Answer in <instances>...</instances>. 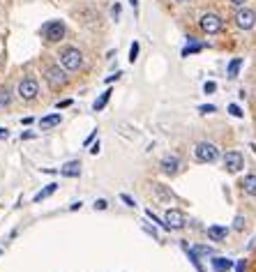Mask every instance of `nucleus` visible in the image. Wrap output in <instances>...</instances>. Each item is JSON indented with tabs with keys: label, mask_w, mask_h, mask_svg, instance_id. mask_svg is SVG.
Instances as JSON below:
<instances>
[{
	"label": "nucleus",
	"mask_w": 256,
	"mask_h": 272,
	"mask_svg": "<svg viewBox=\"0 0 256 272\" xmlns=\"http://www.w3.org/2000/svg\"><path fill=\"white\" fill-rule=\"evenodd\" d=\"M39 35H42V39H44L46 44H60L62 39H65V35H67V26L60 18H51V21L42 23Z\"/></svg>",
	"instance_id": "obj_1"
},
{
	"label": "nucleus",
	"mask_w": 256,
	"mask_h": 272,
	"mask_svg": "<svg viewBox=\"0 0 256 272\" xmlns=\"http://www.w3.org/2000/svg\"><path fill=\"white\" fill-rule=\"evenodd\" d=\"M58 65L67 72H79L83 67V51L79 46H62L58 51Z\"/></svg>",
	"instance_id": "obj_2"
},
{
	"label": "nucleus",
	"mask_w": 256,
	"mask_h": 272,
	"mask_svg": "<svg viewBox=\"0 0 256 272\" xmlns=\"http://www.w3.org/2000/svg\"><path fill=\"white\" fill-rule=\"evenodd\" d=\"M17 95L21 102H33L39 97V81L35 76H23L17 86Z\"/></svg>",
	"instance_id": "obj_3"
},
{
	"label": "nucleus",
	"mask_w": 256,
	"mask_h": 272,
	"mask_svg": "<svg viewBox=\"0 0 256 272\" xmlns=\"http://www.w3.org/2000/svg\"><path fill=\"white\" fill-rule=\"evenodd\" d=\"M199 28H201L203 35H219L224 30V18L219 14H215V12H205L199 18Z\"/></svg>",
	"instance_id": "obj_4"
},
{
	"label": "nucleus",
	"mask_w": 256,
	"mask_h": 272,
	"mask_svg": "<svg viewBox=\"0 0 256 272\" xmlns=\"http://www.w3.org/2000/svg\"><path fill=\"white\" fill-rule=\"evenodd\" d=\"M194 157L199 164H215V162L219 159V150H217V145L210 143V141H201V143H196Z\"/></svg>",
	"instance_id": "obj_5"
},
{
	"label": "nucleus",
	"mask_w": 256,
	"mask_h": 272,
	"mask_svg": "<svg viewBox=\"0 0 256 272\" xmlns=\"http://www.w3.org/2000/svg\"><path fill=\"white\" fill-rule=\"evenodd\" d=\"M44 79L53 90H60V88L67 86V70L60 67L58 62H55V65H49V67L44 70Z\"/></svg>",
	"instance_id": "obj_6"
},
{
	"label": "nucleus",
	"mask_w": 256,
	"mask_h": 272,
	"mask_svg": "<svg viewBox=\"0 0 256 272\" xmlns=\"http://www.w3.org/2000/svg\"><path fill=\"white\" fill-rule=\"evenodd\" d=\"M233 23L238 30H252L256 26V12L252 7H238L233 12Z\"/></svg>",
	"instance_id": "obj_7"
},
{
	"label": "nucleus",
	"mask_w": 256,
	"mask_h": 272,
	"mask_svg": "<svg viewBox=\"0 0 256 272\" xmlns=\"http://www.w3.org/2000/svg\"><path fill=\"white\" fill-rule=\"evenodd\" d=\"M221 164H224V168H226L229 173H240L242 166H245V157H242V152H238V150H229V152L221 157Z\"/></svg>",
	"instance_id": "obj_8"
},
{
	"label": "nucleus",
	"mask_w": 256,
	"mask_h": 272,
	"mask_svg": "<svg viewBox=\"0 0 256 272\" xmlns=\"http://www.w3.org/2000/svg\"><path fill=\"white\" fill-rule=\"evenodd\" d=\"M180 166H183V162H180V157H176V155H168V157H164L162 162H159L162 173H164V176H171V178L178 176Z\"/></svg>",
	"instance_id": "obj_9"
},
{
	"label": "nucleus",
	"mask_w": 256,
	"mask_h": 272,
	"mask_svg": "<svg viewBox=\"0 0 256 272\" xmlns=\"http://www.w3.org/2000/svg\"><path fill=\"white\" fill-rule=\"evenodd\" d=\"M164 221H166L168 228H173V231H178V228H185V224H187L185 215H183L180 210H176V208L166 210V215H164Z\"/></svg>",
	"instance_id": "obj_10"
},
{
	"label": "nucleus",
	"mask_w": 256,
	"mask_h": 272,
	"mask_svg": "<svg viewBox=\"0 0 256 272\" xmlns=\"http://www.w3.org/2000/svg\"><path fill=\"white\" fill-rule=\"evenodd\" d=\"M210 265H212V270L215 272H229L231 268H236V263L231 261V258H226V256H212L210 258Z\"/></svg>",
	"instance_id": "obj_11"
},
{
	"label": "nucleus",
	"mask_w": 256,
	"mask_h": 272,
	"mask_svg": "<svg viewBox=\"0 0 256 272\" xmlns=\"http://www.w3.org/2000/svg\"><path fill=\"white\" fill-rule=\"evenodd\" d=\"M60 176L62 178H79L81 176V162L79 159H72V162H67V164H62Z\"/></svg>",
	"instance_id": "obj_12"
},
{
	"label": "nucleus",
	"mask_w": 256,
	"mask_h": 272,
	"mask_svg": "<svg viewBox=\"0 0 256 272\" xmlns=\"http://www.w3.org/2000/svg\"><path fill=\"white\" fill-rule=\"evenodd\" d=\"M208 237L210 240H215V242H224L226 240V236H229V228L226 226H219V224H212V226H208Z\"/></svg>",
	"instance_id": "obj_13"
},
{
	"label": "nucleus",
	"mask_w": 256,
	"mask_h": 272,
	"mask_svg": "<svg viewBox=\"0 0 256 272\" xmlns=\"http://www.w3.org/2000/svg\"><path fill=\"white\" fill-rule=\"evenodd\" d=\"M242 65H245V58H233V60L226 65V79L229 81H236L238 79V74H240V70H242Z\"/></svg>",
	"instance_id": "obj_14"
},
{
	"label": "nucleus",
	"mask_w": 256,
	"mask_h": 272,
	"mask_svg": "<svg viewBox=\"0 0 256 272\" xmlns=\"http://www.w3.org/2000/svg\"><path fill=\"white\" fill-rule=\"evenodd\" d=\"M240 189L247 194V196H256V173H247V176L240 180Z\"/></svg>",
	"instance_id": "obj_15"
},
{
	"label": "nucleus",
	"mask_w": 256,
	"mask_h": 272,
	"mask_svg": "<svg viewBox=\"0 0 256 272\" xmlns=\"http://www.w3.org/2000/svg\"><path fill=\"white\" fill-rule=\"evenodd\" d=\"M62 123V115L60 113H49L44 118H39V129H53Z\"/></svg>",
	"instance_id": "obj_16"
},
{
	"label": "nucleus",
	"mask_w": 256,
	"mask_h": 272,
	"mask_svg": "<svg viewBox=\"0 0 256 272\" xmlns=\"http://www.w3.org/2000/svg\"><path fill=\"white\" fill-rule=\"evenodd\" d=\"M203 49H205L203 42H194V39L189 37V44L183 49V53H180V55H183V58H189V55H194V53H199V51H203Z\"/></svg>",
	"instance_id": "obj_17"
},
{
	"label": "nucleus",
	"mask_w": 256,
	"mask_h": 272,
	"mask_svg": "<svg viewBox=\"0 0 256 272\" xmlns=\"http://www.w3.org/2000/svg\"><path fill=\"white\" fill-rule=\"evenodd\" d=\"M111 92H113V90L106 88L104 92H102V95L95 99V104H92V111H104V106L109 104V99H111Z\"/></svg>",
	"instance_id": "obj_18"
},
{
	"label": "nucleus",
	"mask_w": 256,
	"mask_h": 272,
	"mask_svg": "<svg viewBox=\"0 0 256 272\" xmlns=\"http://www.w3.org/2000/svg\"><path fill=\"white\" fill-rule=\"evenodd\" d=\"M55 189H58V184H55V182L46 184V187H44V189H42V192H37V194H35V199H33V201H35V203H42V201H44V199H49V196H53V194H55Z\"/></svg>",
	"instance_id": "obj_19"
},
{
	"label": "nucleus",
	"mask_w": 256,
	"mask_h": 272,
	"mask_svg": "<svg viewBox=\"0 0 256 272\" xmlns=\"http://www.w3.org/2000/svg\"><path fill=\"white\" fill-rule=\"evenodd\" d=\"M12 99H14V92L7 86H2L0 88V109H9L12 106Z\"/></svg>",
	"instance_id": "obj_20"
},
{
	"label": "nucleus",
	"mask_w": 256,
	"mask_h": 272,
	"mask_svg": "<svg viewBox=\"0 0 256 272\" xmlns=\"http://www.w3.org/2000/svg\"><path fill=\"white\" fill-rule=\"evenodd\" d=\"M183 249H185V254H187V258L192 261V265L196 268V272H203V268H201V263H199V254H196L194 249H189L187 245H183Z\"/></svg>",
	"instance_id": "obj_21"
},
{
	"label": "nucleus",
	"mask_w": 256,
	"mask_h": 272,
	"mask_svg": "<svg viewBox=\"0 0 256 272\" xmlns=\"http://www.w3.org/2000/svg\"><path fill=\"white\" fill-rule=\"evenodd\" d=\"M192 249H194L199 256H203V258H208V256H217V252L208 245H196V247H192Z\"/></svg>",
	"instance_id": "obj_22"
},
{
	"label": "nucleus",
	"mask_w": 256,
	"mask_h": 272,
	"mask_svg": "<svg viewBox=\"0 0 256 272\" xmlns=\"http://www.w3.org/2000/svg\"><path fill=\"white\" fill-rule=\"evenodd\" d=\"M139 51H141V44L134 39L132 46H129V62H136V58H139Z\"/></svg>",
	"instance_id": "obj_23"
},
{
	"label": "nucleus",
	"mask_w": 256,
	"mask_h": 272,
	"mask_svg": "<svg viewBox=\"0 0 256 272\" xmlns=\"http://www.w3.org/2000/svg\"><path fill=\"white\" fill-rule=\"evenodd\" d=\"M226 111H229L233 118H245V111H242L238 104H229V109H226Z\"/></svg>",
	"instance_id": "obj_24"
},
{
	"label": "nucleus",
	"mask_w": 256,
	"mask_h": 272,
	"mask_svg": "<svg viewBox=\"0 0 256 272\" xmlns=\"http://www.w3.org/2000/svg\"><path fill=\"white\" fill-rule=\"evenodd\" d=\"M215 90H217V83H215V81H205V83H203V92H205V95H215Z\"/></svg>",
	"instance_id": "obj_25"
},
{
	"label": "nucleus",
	"mask_w": 256,
	"mask_h": 272,
	"mask_svg": "<svg viewBox=\"0 0 256 272\" xmlns=\"http://www.w3.org/2000/svg\"><path fill=\"white\" fill-rule=\"evenodd\" d=\"M215 111H217V106H215V104H201V106H199V113H215Z\"/></svg>",
	"instance_id": "obj_26"
},
{
	"label": "nucleus",
	"mask_w": 256,
	"mask_h": 272,
	"mask_svg": "<svg viewBox=\"0 0 256 272\" xmlns=\"http://www.w3.org/2000/svg\"><path fill=\"white\" fill-rule=\"evenodd\" d=\"M233 228H236V231H245V217H242V215H238V217L233 219Z\"/></svg>",
	"instance_id": "obj_27"
},
{
	"label": "nucleus",
	"mask_w": 256,
	"mask_h": 272,
	"mask_svg": "<svg viewBox=\"0 0 256 272\" xmlns=\"http://www.w3.org/2000/svg\"><path fill=\"white\" fill-rule=\"evenodd\" d=\"M120 12H123V7H120V2H115L113 7H111V17H113L115 21H118V18H120Z\"/></svg>",
	"instance_id": "obj_28"
},
{
	"label": "nucleus",
	"mask_w": 256,
	"mask_h": 272,
	"mask_svg": "<svg viewBox=\"0 0 256 272\" xmlns=\"http://www.w3.org/2000/svg\"><path fill=\"white\" fill-rule=\"evenodd\" d=\"M120 199H123V203H125V205H129V208H134V205H136V201H134L129 194H120Z\"/></svg>",
	"instance_id": "obj_29"
},
{
	"label": "nucleus",
	"mask_w": 256,
	"mask_h": 272,
	"mask_svg": "<svg viewBox=\"0 0 256 272\" xmlns=\"http://www.w3.org/2000/svg\"><path fill=\"white\" fill-rule=\"evenodd\" d=\"M236 272H247V261L245 258H240L238 263H236Z\"/></svg>",
	"instance_id": "obj_30"
},
{
	"label": "nucleus",
	"mask_w": 256,
	"mask_h": 272,
	"mask_svg": "<svg viewBox=\"0 0 256 272\" xmlns=\"http://www.w3.org/2000/svg\"><path fill=\"white\" fill-rule=\"evenodd\" d=\"M120 76H123V72H115V74H111V76L106 79V86H111V83H115V81H120Z\"/></svg>",
	"instance_id": "obj_31"
},
{
	"label": "nucleus",
	"mask_w": 256,
	"mask_h": 272,
	"mask_svg": "<svg viewBox=\"0 0 256 272\" xmlns=\"http://www.w3.org/2000/svg\"><path fill=\"white\" fill-rule=\"evenodd\" d=\"M72 104H74V99H62V102H58L55 106H58V111H60V109H70Z\"/></svg>",
	"instance_id": "obj_32"
},
{
	"label": "nucleus",
	"mask_w": 256,
	"mask_h": 272,
	"mask_svg": "<svg viewBox=\"0 0 256 272\" xmlns=\"http://www.w3.org/2000/svg\"><path fill=\"white\" fill-rule=\"evenodd\" d=\"M109 208V203L104 201V199H99V201H95V210H106Z\"/></svg>",
	"instance_id": "obj_33"
},
{
	"label": "nucleus",
	"mask_w": 256,
	"mask_h": 272,
	"mask_svg": "<svg viewBox=\"0 0 256 272\" xmlns=\"http://www.w3.org/2000/svg\"><path fill=\"white\" fill-rule=\"evenodd\" d=\"M231 5H233V7L238 9V7H245V5H247V0H229Z\"/></svg>",
	"instance_id": "obj_34"
},
{
	"label": "nucleus",
	"mask_w": 256,
	"mask_h": 272,
	"mask_svg": "<svg viewBox=\"0 0 256 272\" xmlns=\"http://www.w3.org/2000/svg\"><path fill=\"white\" fill-rule=\"evenodd\" d=\"M95 136H97V129H95V132H92V134H90V136H88V139H86V141H83V145H90V143H92V139H95Z\"/></svg>",
	"instance_id": "obj_35"
},
{
	"label": "nucleus",
	"mask_w": 256,
	"mask_h": 272,
	"mask_svg": "<svg viewBox=\"0 0 256 272\" xmlns=\"http://www.w3.org/2000/svg\"><path fill=\"white\" fill-rule=\"evenodd\" d=\"M99 152V141L97 143H92V145H90V155H97Z\"/></svg>",
	"instance_id": "obj_36"
},
{
	"label": "nucleus",
	"mask_w": 256,
	"mask_h": 272,
	"mask_svg": "<svg viewBox=\"0 0 256 272\" xmlns=\"http://www.w3.org/2000/svg\"><path fill=\"white\" fill-rule=\"evenodd\" d=\"M0 139H9V132L5 127H0Z\"/></svg>",
	"instance_id": "obj_37"
},
{
	"label": "nucleus",
	"mask_w": 256,
	"mask_h": 272,
	"mask_svg": "<svg viewBox=\"0 0 256 272\" xmlns=\"http://www.w3.org/2000/svg\"><path fill=\"white\" fill-rule=\"evenodd\" d=\"M129 5L134 7V12H139V0H129Z\"/></svg>",
	"instance_id": "obj_38"
},
{
	"label": "nucleus",
	"mask_w": 256,
	"mask_h": 272,
	"mask_svg": "<svg viewBox=\"0 0 256 272\" xmlns=\"http://www.w3.org/2000/svg\"><path fill=\"white\" fill-rule=\"evenodd\" d=\"M173 2H178V5H185V2H189V0H173Z\"/></svg>",
	"instance_id": "obj_39"
},
{
	"label": "nucleus",
	"mask_w": 256,
	"mask_h": 272,
	"mask_svg": "<svg viewBox=\"0 0 256 272\" xmlns=\"http://www.w3.org/2000/svg\"><path fill=\"white\" fill-rule=\"evenodd\" d=\"M0 256H2V249H0Z\"/></svg>",
	"instance_id": "obj_40"
}]
</instances>
